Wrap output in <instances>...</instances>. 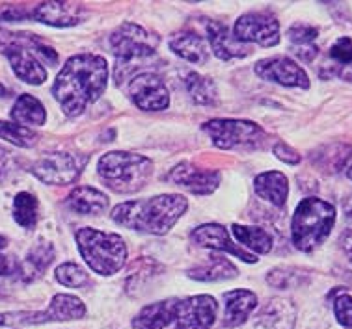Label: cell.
<instances>
[{
    "label": "cell",
    "mask_w": 352,
    "mask_h": 329,
    "mask_svg": "<svg viewBox=\"0 0 352 329\" xmlns=\"http://www.w3.org/2000/svg\"><path fill=\"white\" fill-rule=\"evenodd\" d=\"M109 64L99 54L69 58L52 84V95L65 115L77 117L107 89Z\"/></svg>",
    "instance_id": "obj_1"
},
{
    "label": "cell",
    "mask_w": 352,
    "mask_h": 329,
    "mask_svg": "<svg viewBox=\"0 0 352 329\" xmlns=\"http://www.w3.org/2000/svg\"><path fill=\"white\" fill-rule=\"evenodd\" d=\"M188 209V199L179 194H162V196L127 201L112 210V222L131 231L148 234H166L179 222V218Z\"/></svg>",
    "instance_id": "obj_2"
},
{
    "label": "cell",
    "mask_w": 352,
    "mask_h": 329,
    "mask_svg": "<svg viewBox=\"0 0 352 329\" xmlns=\"http://www.w3.org/2000/svg\"><path fill=\"white\" fill-rule=\"evenodd\" d=\"M157 39L151 34L135 25V23H123L116 28L110 36V49L116 56V84L122 86L131 73L140 75L138 69L142 65L155 58Z\"/></svg>",
    "instance_id": "obj_3"
},
{
    "label": "cell",
    "mask_w": 352,
    "mask_h": 329,
    "mask_svg": "<svg viewBox=\"0 0 352 329\" xmlns=\"http://www.w3.org/2000/svg\"><path fill=\"white\" fill-rule=\"evenodd\" d=\"M97 173L102 184L116 194H135L153 175V162L135 152L112 151L99 159Z\"/></svg>",
    "instance_id": "obj_4"
},
{
    "label": "cell",
    "mask_w": 352,
    "mask_h": 329,
    "mask_svg": "<svg viewBox=\"0 0 352 329\" xmlns=\"http://www.w3.org/2000/svg\"><path fill=\"white\" fill-rule=\"evenodd\" d=\"M336 223V209L319 197H306L298 203L293 222L291 238L296 249L309 253L327 240Z\"/></svg>",
    "instance_id": "obj_5"
},
{
    "label": "cell",
    "mask_w": 352,
    "mask_h": 329,
    "mask_svg": "<svg viewBox=\"0 0 352 329\" xmlns=\"http://www.w3.org/2000/svg\"><path fill=\"white\" fill-rule=\"evenodd\" d=\"M75 238L82 259L96 273L114 275L125 266L127 246L118 233H104L94 227H82L78 229Z\"/></svg>",
    "instance_id": "obj_6"
},
{
    "label": "cell",
    "mask_w": 352,
    "mask_h": 329,
    "mask_svg": "<svg viewBox=\"0 0 352 329\" xmlns=\"http://www.w3.org/2000/svg\"><path fill=\"white\" fill-rule=\"evenodd\" d=\"M4 54L10 60V65L17 78L32 86H39L47 80V71L41 60H45L47 64H56L58 60L54 49L47 47L43 41L32 36L13 39L12 43L4 47Z\"/></svg>",
    "instance_id": "obj_7"
},
{
    "label": "cell",
    "mask_w": 352,
    "mask_h": 329,
    "mask_svg": "<svg viewBox=\"0 0 352 329\" xmlns=\"http://www.w3.org/2000/svg\"><path fill=\"white\" fill-rule=\"evenodd\" d=\"M86 317V305L73 294H56L47 310L38 313H0V326H38L47 322H67Z\"/></svg>",
    "instance_id": "obj_8"
},
{
    "label": "cell",
    "mask_w": 352,
    "mask_h": 329,
    "mask_svg": "<svg viewBox=\"0 0 352 329\" xmlns=\"http://www.w3.org/2000/svg\"><path fill=\"white\" fill-rule=\"evenodd\" d=\"M90 157L86 155H71V152H47L30 166V173L41 183L52 186L73 184L80 177L84 166Z\"/></svg>",
    "instance_id": "obj_9"
},
{
    "label": "cell",
    "mask_w": 352,
    "mask_h": 329,
    "mask_svg": "<svg viewBox=\"0 0 352 329\" xmlns=\"http://www.w3.org/2000/svg\"><path fill=\"white\" fill-rule=\"evenodd\" d=\"M204 131L209 134L212 144L224 151L256 144L265 136V131L257 123L246 120H211L205 123Z\"/></svg>",
    "instance_id": "obj_10"
},
{
    "label": "cell",
    "mask_w": 352,
    "mask_h": 329,
    "mask_svg": "<svg viewBox=\"0 0 352 329\" xmlns=\"http://www.w3.org/2000/svg\"><path fill=\"white\" fill-rule=\"evenodd\" d=\"M217 299L207 294L183 297L175 302L173 318L168 329H211L217 320Z\"/></svg>",
    "instance_id": "obj_11"
},
{
    "label": "cell",
    "mask_w": 352,
    "mask_h": 329,
    "mask_svg": "<svg viewBox=\"0 0 352 329\" xmlns=\"http://www.w3.org/2000/svg\"><path fill=\"white\" fill-rule=\"evenodd\" d=\"M233 36L244 45L274 47L280 43V23L270 12L244 13L235 23Z\"/></svg>",
    "instance_id": "obj_12"
},
{
    "label": "cell",
    "mask_w": 352,
    "mask_h": 329,
    "mask_svg": "<svg viewBox=\"0 0 352 329\" xmlns=\"http://www.w3.org/2000/svg\"><path fill=\"white\" fill-rule=\"evenodd\" d=\"M129 95L136 106L146 112H160L170 106V93L166 84L155 73H140L131 78Z\"/></svg>",
    "instance_id": "obj_13"
},
{
    "label": "cell",
    "mask_w": 352,
    "mask_h": 329,
    "mask_svg": "<svg viewBox=\"0 0 352 329\" xmlns=\"http://www.w3.org/2000/svg\"><path fill=\"white\" fill-rule=\"evenodd\" d=\"M257 76H261L263 80L269 82L282 84L287 88H309V76L295 60L287 56H272L267 60L257 62L254 67Z\"/></svg>",
    "instance_id": "obj_14"
},
{
    "label": "cell",
    "mask_w": 352,
    "mask_h": 329,
    "mask_svg": "<svg viewBox=\"0 0 352 329\" xmlns=\"http://www.w3.org/2000/svg\"><path fill=\"white\" fill-rule=\"evenodd\" d=\"M166 179L170 183L179 184L186 190H190L196 196H207L217 190L222 175L217 170H199L190 162H181L170 171Z\"/></svg>",
    "instance_id": "obj_15"
},
{
    "label": "cell",
    "mask_w": 352,
    "mask_h": 329,
    "mask_svg": "<svg viewBox=\"0 0 352 329\" xmlns=\"http://www.w3.org/2000/svg\"><path fill=\"white\" fill-rule=\"evenodd\" d=\"M190 238L196 246L199 247H209V249H214L218 253H230L233 257H239L244 262H257L256 255L244 251L237 244H233V240L230 238V233L228 229L218 225V223H205V225H199L198 229H194Z\"/></svg>",
    "instance_id": "obj_16"
},
{
    "label": "cell",
    "mask_w": 352,
    "mask_h": 329,
    "mask_svg": "<svg viewBox=\"0 0 352 329\" xmlns=\"http://www.w3.org/2000/svg\"><path fill=\"white\" fill-rule=\"evenodd\" d=\"M32 17L54 28H69V26L82 23L86 17V10L75 2H43L34 8Z\"/></svg>",
    "instance_id": "obj_17"
},
{
    "label": "cell",
    "mask_w": 352,
    "mask_h": 329,
    "mask_svg": "<svg viewBox=\"0 0 352 329\" xmlns=\"http://www.w3.org/2000/svg\"><path fill=\"white\" fill-rule=\"evenodd\" d=\"M207 39H209V47L211 51L217 54L220 60H235V58H244L250 54V47L241 43L230 28L224 23L218 21H207Z\"/></svg>",
    "instance_id": "obj_18"
},
{
    "label": "cell",
    "mask_w": 352,
    "mask_h": 329,
    "mask_svg": "<svg viewBox=\"0 0 352 329\" xmlns=\"http://www.w3.org/2000/svg\"><path fill=\"white\" fill-rule=\"evenodd\" d=\"M226 302V313H224V326L226 329H237L243 328L244 324L248 322L252 313L257 307V296L252 291H231L224 294Z\"/></svg>",
    "instance_id": "obj_19"
},
{
    "label": "cell",
    "mask_w": 352,
    "mask_h": 329,
    "mask_svg": "<svg viewBox=\"0 0 352 329\" xmlns=\"http://www.w3.org/2000/svg\"><path fill=\"white\" fill-rule=\"evenodd\" d=\"M67 207L80 216H97L109 209V197L94 186H78L67 197Z\"/></svg>",
    "instance_id": "obj_20"
},
{
    "label": "cell",
    "mask_w": 352,
    "mask_h": 329,
    "mask_svg": "<svg viewBox=\"0 0 352 329\" xmlns=\"http://www.w3.org/2000/svg\"><path fill=\"white\" fill-rule=\"evenodd\" d=\"M177 297H170L164 302H155L146 305L133 320L135 329H168L172 324Z\"/></svg>",
    "instance_id": "obj_21"
},
{
    "label": "cell",
    "mask_w": 352,
    "mask_h": 329,
    "mask_svg": "<svg viewBox=\"0 0 352 329\" xmlns=\"http://www.w3.org/2000/svg\"><path fill=\"white\" fill-rule=\"evenodd\" d=\"M254 190L265 201L283 207L289 197V181L280 171H265L254 181Z\"/></svg>",
    "instance_id": "obj_22"
},
{
    "label": "cell",
    "mask_w": 352,
    "mask_h": 329,
    "mask_svg": "<svg viewBox=\"0 0 352 329\" xmlns=\"http://www.w3.org/2000/svg\"><path fill=\"white\" fill-rule=\"evenodd\" d=\"M170 49H172L177 56H181L186 62L196 65L207 64L209 60V47H207V39L194 32H183L173 36L170 39Z\"/></svg>",
    "instance_id": "obj_23"
},
{
    "label": "cell",
    "mask_w": 352,
    "mask_h": 329,
    "mask_svg": "<svg viewBox=\"0 0 352 329\" xmlns=\"http://www.w3.org/2000/svg\"><path fill=\"white\" fill-rule=\"evenodd\" d=\"M12 120L21 127H41L45 125L47 112L43 102L34 95L23 93L12 108Z\"/></svg>",
    "instance_id": "obj_24"
},
{
    "label": "cell",
    "mask_w": 352,
    "mask_h": 329,
    "mask_svg": "<svg viewBox=\"0 0 352 329\" xmlns=\"http://www.w3.org/2000/svg\"><path fill=\"white\" fill-rule=\"evenodd\" d=\"M352 157V147L346 144H332V146L320 147L319 151L311 155V162L324 173H338L343 170Z\"/></svg>",
    "instance_id": "obj_25"
},
{
    "label": "cell",
    "mask_w": 352,
    "mask_h": 329,
    "mask_svg": "<svg viewBox=\"0 0 352 329\" xmlns=\"http://www.w3.org/2000/svg\"><path fill=\"white\" fill-rule=\"evenodd\" d=\"M188 275L198 281H226L239 275L237 266L233 264L230 259H226L222 253H214L209 257L207 264L192 268Z\"/></svg>",
    "instance_id": "obj_26"
},
{
    "label": "cell",
    "mask_w": 352,
    "mask_h": 329,
    "mask_svg": "<svg viewBox=\"0 0 352 329\" xmlns=\"http://www.w3.org/2000/svg\"><path fill=\"white\" fill-rule=\"evenodd\" d=\"M52 259H54V247L49 242H41L26 255L25 264H21L19 268L21 277L25 281H32V279L39 277L49 268Z\"/></svg>",
    "instance_id": "obj_27"
},
{
    "label": "cell",
    "mask_w": 352,
    "mask_h": 329,
    "mask_svg": "<svg viewBox=\"0 0 352 329\" xmlns=\"http://www.w3.org/2000/svg\"><path fill=\"white\" fill-rule=\"evenodd\" d=\"M233 234L243 246L259 255H267L272 251V236L261 227H246V225H233Z\"/></svg>",
    "instance_id": "obj_28"
},
{
    "label": "cell",
    "mask_w": 352,
    "mask_h": 329,
    "mask_svg": "<svg viewBox=\"0 0 352 329\" xmlns=\"http://www.w3.org/2000/svg\"><path fill=\"white\" fill-rule=\"evenodd\" d=\"M39 203L36 196L28 192H21L13 199V220L19 223L21 227L34 229L39 218Z\"/></svg>",
    "instance_id": "obj_29"
},
{
    "label": "cell",
    "mask_w": 352,
    "mask_h": 329,
    "mask_svg": "<svg viewBox=\"0 0 352 329\" xmlns=\"http://www.w3.org/2000/svg\"><path fill=\"white\" fill-rule=\"evenodd\" d=\"M186 89L188 95L192 97L196 104H204V106H211L217 101V86L211 78L201 76L198 73H188L186 75Z\"/></svg>",
    "instance_id": "obj_30"
},
{
    "label": "cell",
    "mask_w": 352,
    "mask_h": 329,
    "mask_svg": "<svg viewBox=\"0 0 352 329\" xmlns=\"http://www.w3.org/2000/svg\"><path fill=\"white\" fill-rule=\"evenodd\" d=\"M0 138L17 147H34L38 144L39 136L32 128L21 127L10 121H0Z\"/></svg>",
    "instance_id": "obj_31"
},
{
    "label": "cell",
    "mask_w": 352,
    "mask_h": 329,
    "mask_svg": "<svg viewBox=\"0 0 352 329\" xmlns=\"http://www.w3.org/2000/svg\"><path fill=\"white\" fill-rule=\"evenodd\" d=\"M56 281L69 288H80L88 285V272L75 262H64L56 268Z\"/></svg>",
    "instance_id": "obj_32"
},
{
    "label": "cell",
    "mask_w": 352,
    "mask_h": 329,
    "mask_svg": "<svg viewBox=\"0 0 352 329\" xmlns=\"http://www.w3.org/2000/svg\"><path fill=\"white\" fill-rule=\"evenodd\" d=\"M287 36L291 47H306V45H314V41L319 36V30L307 25H293L289 28Z\"/></svg>",
    "instance_id": "obj_33"
},
{
    "label": "cell",
    "mask_w": 352,
    "mask_h": 329,
    "mask_svg": "<svg viewBox=\"0 0 352 329\" xmlns=\"http://www.w3.org/2000/svg\"><path fill=\"white\" fill-rule=\"evenodd\" d=\"M333 313L343 328H352V296L340 294L333 302Z\"/></svg>",
    "instance_id": "obj_34"
},
{
    "label": "cell",
    "mask_w": 352,
    "mask_h": 329,
    "mask_svg": "<svg viewBox=\"0 0 352 329\" xmlns=\"http://www.w3.org/2000/svg\"><path fill=\"white\" fill-rule=\"evenodd\" d=\"M330 58L333 62H338L340 65L346 67L352 64V39L340 38L330 49Z\"/></svg>",
    "instance_id": "obj_35"
},
{
    "label": "cell",
    "mask_w": 352,
    "mask_h": 329,
    "mask_svg": "<svg viewBox=\"0 0 352 329\" xmlns=\"http://www.w3.org/2000/svg\"><path fill=\"white\" fill-rule=\"evenodd\" d=\"M15 157L12 151H8L6 147L0 146V183H4L6 179H10L13 171H15Z\"/></svg>",
    "instance_id": "obj_36"
},
{
    "label": "cell",
    "mask_w": 352,
    "mask_h": 329,
    "mask_svg": "<svg viewBox=\"0 0 352 329\" xmlns=\"http://www.w3.org/2000/svg\"><path fill=\"white\" fill-rule=\"evenodd\" d=\"M274 155L276 159L282 160L285 164H291V166H296L300 162V155L293 149V147H289L287 144H283V141H278L274 146Z\"/></svg>",
    "instance_id": "obj_37"
},
{
    "label": "cell",
    "mask_w": 352,
    "mask_h": 329,
    "mask_svg": "<svg viewBox=\"0 0 352 329\" xmlns=\"http://www.w3.org/2000/svg\"><path fill=\"white\" fill-rule=\"evenodd\" d=\"M21 264L13 257L0 253V275H13V273H19Z\"/></svg>",
    "instance_id": "obj_38"
},
{
    "label": "cell",
    "mask_w": 352,
    "mask_h": 329,
    "mask_svg": "<svg viewBox=\"0 0 352 329\" xmlns=\"http://www.w3.org/2000/svg\"><path fill=\"white\" fill-rule=\"evenodd\" d=\"M340 244L341 247H343V251L346 253V257L352 260V229H349V231H345V233L341 234Z\"/></svg>",
    "instance_id": "obj_39"
},
{
    "label": "cell",
    "mask_w": 352,
    "mask_h": 329,
    "mask_svg": "<svg viewBox=\"0 0 352 329\" xmlns=\"http://www.w3.org/2000/svg\"><path fill=\"white\" fill-rule=\"evenodd\" d=\"M346 177H349L352 181V164L349 166V168H346Z\"/></svg>",
    "instance_id": "obj_40"
},
{
    "label": "cell",
    "mask_w": 352,
    "mask_h": 329,
    "mask_svg": "<svg viewBox=\"0 0 352 329\" xmlns=\"http://www.w3.org/2000/svg\"><path fill=\"white\" fill-rule=\"evenodd\" d=\"M0 242H2V244H4V240H0Z\"/></svg>",
    "instance_id": "obj_41"
}]
</instances>
